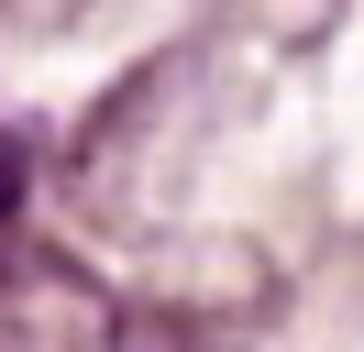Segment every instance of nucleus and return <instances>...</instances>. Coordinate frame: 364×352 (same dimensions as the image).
Instances as JSON below:
<instances>
[{
	"mask_svg": "<svg viewBox=\"0 0 364 352\" xmlns=\"http://www.w3.org/2000/svg\"><path fill=\"white\" fill-rule=\"evenodd\" d=\"M122 308L100 275H77L67 253H11V286H0V352H111Z\"/></svg>",
	"mask_w": 364,
	"mask_h": 352,
	"instance_id": "1",
	"label": "nucleus"
},
{
	"mask_svg": "<svg viewBox=\"0 0 364 352\" xmlns=\"http://www.w3.org/2000/svg\"><path fill=\"white\" fill-rule=\"evenodd\" d=\"M23 198H33V154L0 132V275H11V220H23Z\"/></svg>",
	"mask_w": 364,
	"mask_h": 352,
	"instance_id": "2",
	"label": "nucleus"
}]
</instances>
